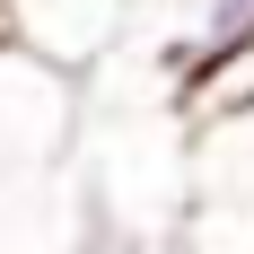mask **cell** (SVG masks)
<instances>
[{
	"label": "cell",
	"mask_w": 254,
	"mask_h": 254,
	"mask_svg": "<svg viewBox=\"0 0 254 254\" xmlns=\"http://www.w3.org/2000/svg\"><path fill=\"white\" fill-rule=\"evenodd\" d=\"M254 35V0H176V26H167V53H176V79H193L202 62L237 53Z\"/></svg>",
	"instance_id": "1"
},
{
	"label": "cell",
	"mask_w": 254,
	"mask_h": 254,
	"mask_svg": "<svg viewBox=\"0 0 254 254\" xmlns=\"http://www.w3.org/2000/svg\"><path fill=\"white\" fill-rule=\"evenodd\" d=\"M193 184L202 202H254V105L193 131Z\"/></svg>",
	"instance_id": "2"
},
{
	"label": "cell",
	"mask_w": 254,
	"mask_h": 254,
	"mask_svg": "<svg viewBox=\"0 0 254 254\" xmlns=\"http://www.w3.org/2000/svg\"><path fill=\"white\" fill-rule=\"evenodd\" d=\"M176 105H184V123H193V131L246 114V105H254V35H246L237 53H219V62H202V70L176 88Z\"/></svg>",
	"instance_id": "3"
}]
</instances>
